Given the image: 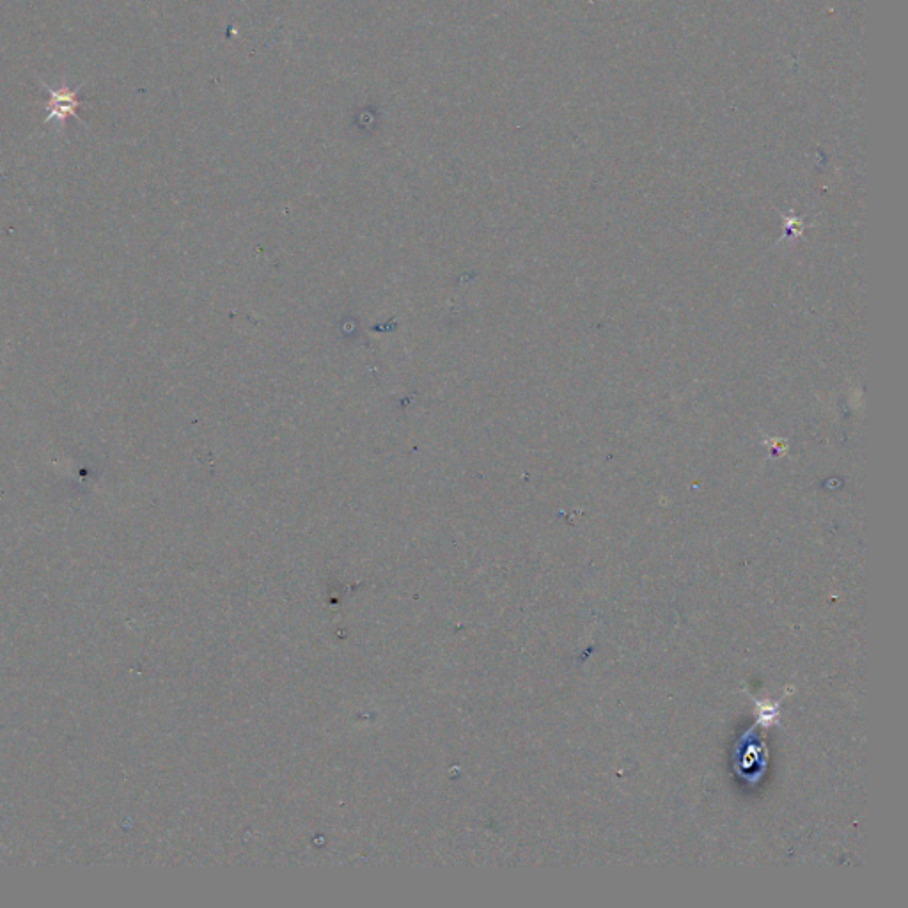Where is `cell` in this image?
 <instances>
[{
	"instance_id": "6da1fadb",
	"label": "cell",
	"mask_w": 908,
	"mask_h": 908,
	"mask_svg": "<svg viewBox=\"0 0 908 908\" xmlns=\"http://www.w3.org/2000/svg\"><path fill=\"white\" fill-rule=\"evenodd\" d=\"M45 86V84H43ZM48 94H50V100H48L47 107V118H45V123L48 121H57L64 125L68 119L79 118V107H82V102L79 100V89H70V87H57V89H52V87L45 86Z\"/></svg>"
}]
</instances>
